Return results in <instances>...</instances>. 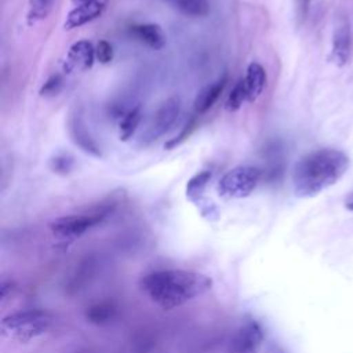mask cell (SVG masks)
I'll return each instance as SVG.
<instances>
[{"label":"cell","instance_id":"6da1fadb","mask_svg":"<svg viewBox=\"0 0 353 353\" xmlns=\"http://www.w3.org/2000/svg\"><path fill=\"white\" fill-rule=\"evenodd\" d=\"M212 280L199 272L183 269L156 270L139 280V288L163 310L179 307L210 291Z\"/></svg>","mask_w":353,"mask_h":353},{"label":"cell","instance_id":"7a4b0ae2","mask_svg":"<svg viewBox=\"0 0 353 353\" xmlns=\"http://www.w3.org/2000/svg\"><path fill=\"white\" fill-rule=\"evenodd\" d=\"M349 156L334 148L316 149L302 156L292 168V189L298 197H314L335 185L347 171Z\"/></svg>","mask_w":353,"mask_h":353},{"label":"cell","instance_id":"3957f363","mask_svg":"<svg viewBox=\"0 0 353 353\" xmlns=\"http://www.w3.org/2000/svg\"><path fill=\"white\" fill-rule=\"evenodd\" d=\"M52 323V314L41 309H30L11 313L0 321V332L3 336L18 341L21 343L43 335Z\"/></svg>","mask_w":353,"mask_h":353},{"label":"cell","instance_id":"277c9868","mask_svg":"<svg viewBox=\"0 0 353 353\" xmlns=\"http://www.w3.org/2000/svg\"><path fill=\"white\" fill-rule=\"evenodd\" d=\"M112 211L109 205H101L98 208H92L87 212L65 215L57 218L50 223V229L52 234L61 240L72 241L80 236H83L90 229L99 225Z\"/></svg>","mask_w":353,"mask_h":353},{"label":"cell","instance_id":"5b68a950","mask_svg":"<svg viewBox=\"0 0 353 353\" xmlns=\"http://www.w3.org/2000/svg\"><path fill=\"white\" fill-rule=\"evenodd\" d=\"M262 171L254 165H237L225 172L216 183V192L223 199L248 197L258 186Z\"/></svg>","mask_w":353,"mask_h":353},{"label":"cell","instance_id":"8992f818","mask_svg":"<svg viewBox=\"0 0 353 353\" xmlns=\"http://www.w3.org/2000/svg\"><path fill=\"white\" fill-rule=\"evenodd\" d=\"M263 342V330L254 317H245L230 336L228 353H258Z\"/></svg>","mask_w":353,"mask_h":353},{"label":"cell","instance_id":"52a82bcc","mask_svg":"<svg viewBox=\"0 0 353 353\" xmlns=\"http://www.w3.org/2000/svg\"><path fill=\"white\" fill-rule=\"evenodd\" d=\"M352 52V29L349 18L345 15L339 17L334 33H332V48H331V61L342 68L347 63Z\"/></svg>","mask_w":353,"mask_h":353},{"label":"cell","instance_id":"ba28073f","mask_svg":"<svg viewBox=\"0 0 353 353\" xmlns=\"http://www.w3.org/2000/svg\"><path fill=\"white\" fill-rule=\"evenodd\" d=\"M68 131L70 135V139L73 141V143L76 146H79L83 152H85L90 156L94 157H101L102 152L99 145L95 142V139L92 138V135L90 134L87 124L84 121V119L81 117L80 112H73L69 116L68 120Z\"/></svg>","mask_w":353,"mask_h":353},{"label":"cell","instance_id":"9c48e42d","mask_svg":"<svg viewBox=\"0 0 353 353\" xmlns=\"http://www.w3.org/2000/svg\"><path fill=\"white\" fill-rule=\"evenodd\" d=\"M181 112V99L178 97L168 98L154 113L153 121L148 130L149 138L157 139L160 135L165 134L176 121Z\"/></svg>","mask_w":353,"mask_h":353},{"label":"cell","instance_id":"30bf717a","mask_svg":"<svg viewBox=\"0 0 353 353\" xmlns=\"http://www.w3.org/2000/svg\"><path fill=\"white\" fill-rule=\"evenodd\" d=\"M109 0H85L83 3L76 4L66 15L63 28L65 30H72L76 28H80L98 17L102 15V12L106 8Z\"/></svg>","mask_w":353,"mask_h":353},{"label":"cell","instance_id":"8fae6325","mask_svg":"<svg viewBox=\"0 0 353 353\" xmlns=\"http://www.w3.org/2000/svg\"><path fill=\"white\" fill-rule=\"evenodd\" d=\"M95 59V48L88 40H79L68 51L66 63L70 69L88 70Z\"/></svg>","mask_w":353,"mask_h":353},{"label":"cell","instance_id":"7c38bea8","mask_svg":"<svg viewBox=\"0 0 353 353\" xmlns=\"http://www.w3.org/2000/svg\"><path fill=\"white\" fill-rule=\"evenodd\" d=\"M226 83H228V74L225 73L222 77H219L212 84H208L207 87H204L196 95V99L193 102L196 116L204 114L205 112H208L214 106V103L218 101V98L223 92V90L226 87Z\"/></svg>","mask_w":353,"mask_h":353},{"label":"cell","instance_id":"4fadbf2b","mask_svg":"<svg viewBox=\"0 0 353 353\" xmlns=\"http://www.w3.org/2000/svg\"><path fill=\"white\" fill-rule=\"evenodd\" d=\"M130 33L142 44L152 50H161L165 46V34L157 23H135L130 26Z\"/></svg>","mask_w":353,"mask_h":353},{"label":"cell","instance_id":"5bb4252c","mask_svg":"<svg viewBox=\"0 0 353 353\" xmlns=\"http://www.w3.org/2000/svg\"><path fill=\"white\" fill-rule=\"evenodd\" d=\"M244 85L247 92V101L255 102L265 90L266 85V70L258 62H251L247 66L244 76Z\"/></svg>","mask_w":353,"mask_h":353},{"label":"cell","instance_id":"9a60e30c","mask_svg":"<svg viewBox=\"0 0 353 353\" xmlns=\"http://www.w3.org/2000/svg\"><path fill=\"white\" fill-rule=\"evenodd\" d=\"M211 178H212V172L210 170H203L194 174L186 183L185 193L188 200L194 204H199L204 199V193Z\"/></svg>","mask_w":353,"mask_h":353},{"label":"cell","instance_id":"2e32d148","mask_svg":"<svg viewBox=\"0 0 353 353\" xmlns=\"http://www.w3.org/2000/svg\"><path fill=\"white\" fill-rule=\"evenodd\" d=\"M175 10L182 12L186 17L201 18L208 15L210 4L207 0H165Z\"/></svg>","mask_w":353,"mask_h":353},{"label":"cell","instance_id":"e0dca14e","mask_svg":"<svg viewBox=\"0 0 353 353\" xmlns=\"http://www.w3.org/2000/svg\"><path fill=\"white\" fill-rule=\"evenodd\" d=\"M142 120V110L141 106H135L128 110L119 123V138L121 141H128L134 132L137 131L139 123Z\"/></svg>","mask_w":353,"mask_h":353},{"label":"cell","instance_id":"ac0fdd59","mask_svg":"<svg viewBox=\"0 0 353 353\" xmlns=\"http://www.w3.org/2000/svg\"><path fill=\"white\" fill-rule=\"evenodd\" d=\"M116 313V306L112 302H99L90 306L85 312V317L88 321L94 324H105L113 319Z\"/></svg>","mask_w":353,"mask_h":353},{"label":"cell","instance_id":"d6986e66","mask_svg":"<svg viewBox=\"0 0 353 353\" xmlns=\"http://www.w3.org/2000/svg\"><path fill=\"white\" fill-rule=\"evenodd\" d=\"M54 3L55 0H29L26 17L29 25L46 19L54 7Z\"/></svg>","mask_w":353,"mask_h":353},{"label":"cell","instance_id":"ffe728a7","mask_svg":"<svg viewBox=\"0 0 353 353\" xmlns=\"http://www.w3.org/2000/svg\"><path fill=\"white\" fill-rule=\"evenodd\" d=\"M247 101V92H245V85H244V79H240L232 91L228 95V99L225 102V109L228 112H237L241 106L243 102Z\"/></svg>","mask_w":353,"mask_h":353},{"label":"cell","instance_id":"44dd1931","mask_svg":"<svg viewBox=\"0 0 353 353\" xmlns=\"http://www.w3.org/2000/svg\"><path fill=\"white\" fill-rule=\"evenodd\" d=\"M48 167L58 175H68L74 167V159L68 153H58L50 159Z\"/></svg>","mask_w":353,"mask_h":353},{"label":"cell","instance_id":"7402d4cb","mask_svg":"<svg viewBox=\"0 0 353 353\" xmlns=\"http://www.w3.org/2000/svg\"><path fill=\"white\" fill-rule=\"evenodd\" d=\"M62 88H63V79L59 73H55V74H51L44 81V84L40 88V95L46 98L55 97L62 91Z\"/></svg>","mask_w":353,"mask_h":353},{"label":"cell","instance_id":"603a6c76","mask_svg":"<svg viewBox=\"0 0 353 353\" xmlns=\"http://www.w3.org/2000/svg\"><path fill=\"white\" fill-rule=\"evenodd\" d=\"M196 125H197V123H196V114L185 124V127H183V130L179 132V135L178 137H175V138H172V139H170L165 145H164V148H167V149H172V148H175V146H178L179 143H182L193 131H194V128H196Z\"/></svg>","mask_w":353,"mask_h":353},{"label":"cell","instance_id":"cb8c5ba5","mask_svg":"<svg viewBox=\"0 0 353 353\" xmlns=\"http://www.w3.org/2000/svg\"><path fill=\"white\" fill-rule=\"evenodd\" d=\"M95 59L99 63H109L113 59V47L109 41L101 40L95 47Z\"/></svg>","mask_w":353,"mask_h":353},{"label":"cell","instance_id":"d4e9b609","mask_svg":"<svg viewBox=\"0 0 353 353\" xmlns=\"http://www.w3.org/2000/svg\"><path fill=\"white\" fill-rule=\"evenodd\" d=\"M12 290V283L11 281H1V285H0V295L1 298H6L7 296V292Z\"/></svg>","mask_w":353,"mask_h":353},{"label":"cell","instance_id":"484cf974","mask_svg":"<svg viewBox=\"0 0 353 353\" xmlns=\"http://www.w3.org/2000/svg\"><path fill=\"white\" fill-rule=\"evenodd\" d=\"M345 207L349 210V211H353V192H350L346 199H345Z\"/></svg>","mask_w":353,"mask_h":353},{"label":"cell","instance_id":"4316f807","mask_svg":"<svg viewBox=\"0 0 353 353\" xmlns=\"http://www.w3.org/2000/svg\"><path fill=\"white\" fill-rule=\"evenodd\" d=\"M269 353H283V352H281L279 347H273V349H272Z\"/></svg>","mask_w":353,"mask_h":353},{"label":"cell","instance_id":"83f0119b","mask_svg":"<svg viewBox=\"0 0 353 353\" xmlns=\"http://www.w3.org/2000/svg\"><path fill=\"white\" fill-rule=\"evenodd\" d=\"M74 4H79V3H83V1H85V0H72Z\"/></svg>","mask_w":353,"mask_h":353},{"label":"cell","instance_id":"f1b7e54d","mask_svg":"<svg viewBox=\"0 0 353 353\" xmlns=\"http://www.w3.org/2000/svg\"><path fill=\"white\" fill-rule=\"evenodd\" d=\"M306 1H310V0H306Z\"/></svg>","mask_w":353,"mask_h":353}]
</instances>
